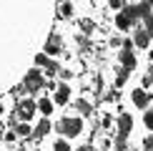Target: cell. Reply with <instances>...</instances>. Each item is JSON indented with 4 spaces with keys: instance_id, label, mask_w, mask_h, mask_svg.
Returning a JSON list of instances; mask_svg holds the SVG:
<instances>
[{
    "instance_id": "6da1fadb",
    "label": "cell",
    "mask_w": 153,
    "mask_h": 151,
    "mask_svg": "<svg viewBox=\"0 0 153 151\" xmlns=\"http://www.w3.org/2000/svg\"><path fill=\"white\" fill-rule=\"evenodd\" d=\"M58 131L63 136H68V138H73V136H78L80 131H83V123H80V118H63V121H58Z\"/></svg>"
},
{
    "instance_id": "7a4b0ae2",
    "label": "cell",
    "mask_w": 153,
    "mask_h": 151,
    "mask_svg": "<svg viewBox=\"0 0 153 151\" xmlns=\"http://www.w3.org/2000/svg\"><path fill=\"white\" fill-rule=\"evenodd\" d=\"M43 86H45V81H43L40 71H28V76H25V88H28V93H38Z\"/></svg>"
},
{
    "instance_id": "3957f363",
    "label": "cell",
    "mask_w": 153,
    "mask_h": 151,
    "mask_svg": "<svg viewBox=\"0 0 153 151\" xmlns=\"http://www.w3.org/2000/svg\"><path fill=\"white\" fill-rule=\"evenodd\" d=\"M151 10H153V0H143V3H138V5H128V8H126V13H128L131 18H146Z\"/></svg>"
},
{
    "instance_id": "277c9868",
    "label": "cell",
    "mask_w": 153,
    "mask_h": 151,
    "mask_svg": "<svg viewBox=\"0 0 153 151\" xmlns=\"http://www.w3.org/2000/svg\"><path fill=\"white\" fill-rule=\"evenodd\" d=\"M120 63H123V68H128V71L136 68V55H133V50H131V40H126L123 50H120Z\"/></svg>"
},
{
    "instance_id": "5b68a950",
    "label": "cell",
    "mask_w": 153,
    "mask_h": 151,
    "mask_svg": "<svg viewBox=\"0 0 153 151\" xmlns=\"http://www.w3.org/2000/svg\"><path fill=\"white\" fill-rule=\"evenodd\" d=\"M33 113H35V103H33L30 98L18 103V116H20L23 121H30V118H33Z\"/></svg>"
},
{
    "instance_id": "8992f818",
    "label": "cell",
    "mask_w": 153,
    "mask_h": 151,
    "mask_svg": "<svg viewBox=\"0 0 153 151\" xmlns=\"http://www.w3.org/2000/svg\"><path fill=\"white\" fill-rule=\"evenodd\" d=\"M131 129H133V118L128 116V113H123V116L118 118V134H120V136H128Z\"/></svg>"
},
{
    "instance_id": "52a82bcc",
    "label": "cell",
    "mask_w": 153,
    "mask_h": 151,
    "mask_svg": "<svg viewBox=\"0 0 153 151\" xmlns=\"http://www.w3.org/2000/svg\"><path fill=\"white\" fill-rule=\"evenodd\" d=\"M58 53H60V38L53 33L45 43V55H58Z\"/></svg>"
},
{
    "instance_id": "ba28073f",
    "label": "cell",
    "mask_w": 153,
    "mask_h": 151,
    "mask_svg": "<svg viewBox=\"0 0 153 151\" xmlns=\"http://www.w3.org/2000/svg\"><path fill=\"white\" fill-rule=\"evenodd\" d=\"M133 103H136L138 108H146V106H148V91H143V88L133 91Z\"/></svg>"
},
{
    "instance_id": "9c48e42d",
    "label": "cell",
    "mask_w": 153,
    "mask_h": 151,
    "mask_svg": "<svg viewBox=\"0 0 153 151\" xmlns=\"http://www.w3.org/2000/svg\"><path fill=\"white\" fill-rule=\"evenodd\" d=\"M133 43H136L138 48H148V43H151V35H148V30H136V38H133Z\"/></svg>"
},
{
    "instance_id": "30bf717a",
    "label": "cell",
    "mask_w": 153,
    "mask_h": 151,
    "mask_svg": "<svg viewBox=\"0 0 153 151\" xmlns=\"http://www.w3.org/2000/svg\"><path fill=\"white\" fill-rule=\"evenodd\" d=\"M116 25H118V28H120V30H128V28H131V25H133V18L128 15V13H120V15L116 18Z\"/></svg>"
},
{
    "instance_id": "8fae6325",
    "label": "cell",
    "mask_w": 153,
    "mask_h": 151,
    "mask_svg": "<svg viewBox=\"0 0 153 151\" xmlns=\"http://www.w3.org/2000/svg\"><path fill=\"white\" fill-rule=\"evenodd\" d=\"M35 108L43 113V116H50L53 113V101H48V98H43L40 103H35Z\"/></svg>"
},
{
    "instance_id": "7c38bea8",
    "label": "cell",
    "mask_w": 153,
    "mask_h": 151,
    "mask_svg": "<svg viewBox=\"0 0 153 151\" xmlns=\"http://www.w3.org/2000/svg\"><path fill=\"white\" fill-rule=\"evenodd\" d=\"M48 131H50V123H48V118H43V121L38 123V129H35V134H33V136H35V138H40V136H45Z\"/></svg>"
},
{
    "instance_id": "4fadbf2b",
    "label": "cell",
    "mask_w": 153,
    "mask_h": 151,
    "mask_svg": "<svg viewBox=\"0 0 153 151\" xmlns=\"http://www.w3.org/2000/svg\"><path fill=\"white\" fill-rule=\"evenodd\" d=\"M55 101H58V103H68V86H58V93H55Z\"/></svg>"
},
{
    "instance_id": "5bb4252c",
    "label": "cell",
    "mask_w": 153,
    "mask_h": 151,
    "mask_svg": "<svg viewBox=\"0 0 153 151\" xmlns=\"http://www.w3.org/2000/svg\"><path fill=\"white\" fill-rule=\"evenodd\" d=\"M45 71H48V76H55V73L60 71V68H58V63H55V61H50V58H48V63H45Z\"/></svg>"
},
{
    "instance_id": "9a60e30c",
    "label": "cell",
    "mask_w": 153,
    "mask_h": 151,
    "mask_svg": "<svg viewBox=\"0 0 153 151\" xmlns=\"http://www.w3.org/2000/svg\"><path fill=\"white\" fill-rule=\"evenodd\" d=\"M128 73H131L128 68H120V71H118V78H116V83H118V86H123V83H126V78H128Z\"/></svg>"
},
{
    "instance_id": "2e32d148",
    "label": "cell",
    "mask_w": 153,
    "mask_h": 151,
    "mask_svg": "<svg viewBox=\"0 0 153 151\" xmlns=\"http://www.w3.org/2000/svg\"><path fill=\"white\" fill-rule=\"evenodd\" d=\"M60 15H63V18H71V15H73V5H71V3L63 5V8H60Z\"/></svg>"
},
{
    "instance_id": "e0dca14e",
    "label": "cell",
    "mask_w": 153,
    "mask_h": 151,
    "mask_svg": "<svg viewBox=\"0 0 153 151\" xmlns=\"http://www.w3.org/2000/svg\"><path fill=\"white\" fill-rule=\"evenodd\" d=\"M78 111L88 116V113H91V103H85V101H78Z\"/></svg>"
},
{
    "instance_id": "ac0fdd59",
    "label": "cell",
    "mask_w": 153,
    "mask_h": 151,
    "mask_svg": "<svg viewBox=\"0 0 153 151\" xmlns=\"http://www.w3.org/2000/svg\"><path fill=\"white\" fill-rule=\"evenodd\" d=\"M35 63H38V66H45V63H48V55H45V53H38V55H35Z\"/></svg>"
},
{
    "instance_id": "d6986e66",
    "label": "cell",
    "mask_w": 153,
    "mask_h": 151,
    "mask_svg": "<svg viewBox=\"0 0 153 151\" xmlns=\"http://www.w3.org/2000/svg\"><path fill=\"white\" fill-rule=\"evenodd\" d=\"M116 149H118V151H126V136H118V141H116Z\"/></svg>"
},
{
    "instance_id": "ffe728a7",
    "label": "cell",
    "mask_w": 153,
    "mask_h": 151,
    "mask_svg": "<svg viewBox=\"0 0 153 151\" xmlns=\"http://www.w3.org/2000/svg\"><path fill=\"white\" fill-rule=\"evenodd\" d=\"M28 131H30L28 123H20V126H18V134H20V136H28Z\"/></svg>"
},
{
    "instance_id": "44dd1931",
    "label": "cell",
    "mask_w": 153,
    "mask_h": 151,
    "mask_svg": "<svg viewBox=\"0 0 153 151\" xmlns=\"http://www.w3.org/2000/svg\"><path fill=\"white\" fill-rule=\"evenodd\" d=\"M80 28L85 30V33H91V30H93V23H91V20H80Z\"/></svg>"
},
{
    "instance_id": "7402d4cb",
    "label": "cell",
    "mask_w": 153,
    "mask_h": 151,
    "mask_svg": "<svg viewBox=\"0 0 153 151\" xmlns=\"http://www.w3.org/2000/svg\"><path fill=\"white\" fill-rule=\"evenodd\" d=\"M146 126H148V129L153 131V111H148V113H146Z\"/></svg>"
},
{
    "instance_id": "603a6c76",
    "label": "cell",
    "mask_w": 153,
    "mask_h": 151,
    "mask_svg": "<svg viewBox=\"0 0 153 151\" xmlns=\"http://www.w3.org/2000/svg\"><path fill=\"white\" fill-rule=\"evenodd\" d=\"M143 146L148 149V151H153V136H146V141H143Z\"/></svg>"
},
{
    "instance_id": "cb8c5ba5",
    "label": "cell",
    "mask_w": 153,
    "mask_h": 151,
    "mask_svg": "<svg viewBox=\"0 0 153 151\" xmlns=\"http://www.w3.org/2000/svg\"><path fill=\"white\" fill-rule=\"evenodd\" d=\"M120 5H123V0H111V8H116V10H118Z\"/></svg>"
},
{
    "instance_id": "d4e9b609",
    "label": "cell",
    "mask_w": 153,
    "mask_h": 151,
    "mask_svg": "<svg viewBox=\"0 0 153 151\" xmlns=\"http://www.w3.org/2000/svg\"><path fill=\"white\" fill-rule=\"evenodd\" d=\"M78 151H91V149H88V146H80V149H78Z\"/></svg>"
},
{
    "instance_id": "484cf974",
    "label": "cell",
    "mask_w": 153,
    "mask_h": 151,
    "mask_svg": "<svg viewBox=\"0 0 153 151\" xmlns=\"http://www.w3.org/2000/svg\"><path fill=\"white\" fill-rule=\"evenodd\" d=\"M0 136H3V123H0Z\"/></svg>"
},
{
    "instance_id": "4316f807",
    "label": "cell",
    "mask_w": 153,
    "mask_h": 151,
    "mask_svg": "<svg viewBox=\"0 0 153 151\" xmlns=\"http://www.w3.org/2000/svg\"><path fill=\"white\" fill-rule=\"evenodd\" d=\"M0 113H3V106H0Z\"/></svg>"
},
{
    "instance_id": "83f0119b",
    "label": "cell",
    "mask_w": 153,
    "mask_h": 151,
    "mask_svg": "<svg viewBox=\"0 0 153 151\" xmlns=\"http://www.w3.org/2000/svg\"><path fill=\"white\" fill-rule=\"evenodd\" d=\"M151 58H153V50H151Z\"/></svg>"
}]
</instances>
